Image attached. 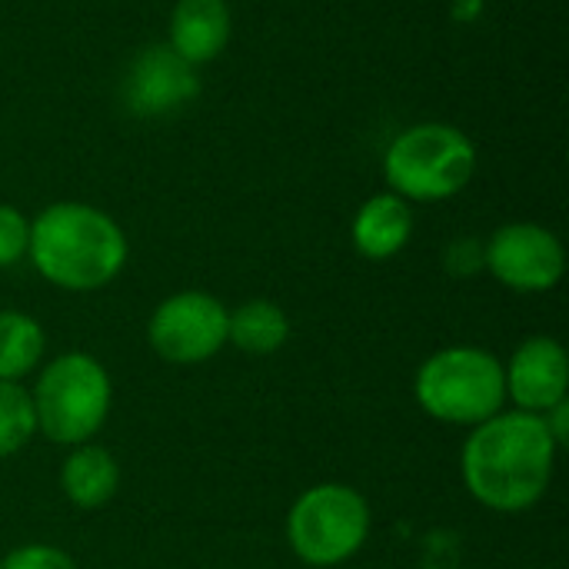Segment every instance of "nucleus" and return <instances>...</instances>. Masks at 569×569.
<instances>
[{
	"instance_id": "f257e3e1",
	"label": "nucleus",
	"mask_w": 569,
	"mask_h": 569,
	"mask_svg": "<svg viewBox=\"0 0 569 569\" xmlns=\"http://www.w3.org/2000/svg\"><path fill=\"white\" fill-rule=\"evenodd\" d=\"M557 450L543 417L523 410L497 413L467 440L463 480L483 507L517 513L547 493Z\"/></svg>"
},
{
	"instance_id": "f03ea898",
	"label": "nucleus",
	"mask_w": 569,
	"mask_h": 569,
	"mask_svg": "<svg viewBox=\"0 0 569 569\" xmlns=\"http://www.w3.org/2000/svg\"><path fill=\"white\" fill-rule=\"evenodd\" d=\"M27 257L53 287L97 290L127 263V237L90 203H53L30 223Z\"/></svg>"
},
{
	"instance_id": "7ed1b4c3",
	"label": "nucleus",
	"mask_w": 569,
	"mask_h": 569,
	"mask_svg": "<svg viewBox=\"0 0 569 569\" xmlns=\"http://www.w3.org/2000/svg\"><path fill=\"white\" fill-rule=\"evenodd\" d=\"M477 170V150L453 123H417L403 130L383 153L390 193L420 203L457 197Z\"/></svg>"
},
{
	"instance_id": "20e7f679",
	"label": "nucleus",
	"mask_w": 569,
	"mask_h": 569,
	"mask_svg": "<svg viewBox=\"0 0 569 569\" xmlns=\"http://www.w3.org/2000/svg\"><path fill=\"white\" fill-rule=\"evenodd\" d=\"M417 400L443 423L480 427L503 410V367L493 353L477 347L440 350L417 373Z\"/></svg>"
},
{
	"instance_id": "39448f33",
	"label": "nucleus",
	"mask_w": 569,
	"mask_h": 569,
	"mask_svg": "<svg viewBox=\"0 0 569 569\" xmlns=\"http://www.w3.org/2000/svg\"><path fill=\"white\" fill-rule=\"evenodd\" d=\"M30 400L47 440L80 447L107 420L110 377L90 353H63L43 367Z\"/></svg>"
},
{
	"instance_id": "423d86ee",
	"label": "nucleus",
	"mask_w": 569,
	"mask_h": 569,
	"mask_svg": "<svg viewBox=\"0 0 569 569\" xmlns=\"http://www.w3.org/2000/svg\"><path fill=\"white\" fill-rule=\"evenodd\" d=\"M370 533L367 500L343 483H320L307 490L287 520L293 553L310 567H333L350 560Z\"/></svg>"
},
{
	"instance_id": "0eeeda50",
	"label": "nucleus",
	"mask_w": 569,
	"mask_h": 569,
	"mask_svg": "<svg viewBox=\"0 0 569 569\" xmlns=\"http://www.w3.org/2000/svg\"><path fill=\"white\" fill-rule=\"evenodd\" d=\"M227 310L217 297L187 290L150 317V343L170 363H203L227 343Z\"/></svg>"
},
{
	"instance_id": "6e6552de",
	"label": "nucleus",
	"mask_w": 569,
	"mask_h": 569,
	"mask_svg": "<svg viewBox=\"0 0 569 569\" xmlns=\"http://www.w3.org/2000/svg\"><path fill=\"white\" fill-rule=\"evenodd\" d=\"M490 273L520 293H540L560 283L567 270V253L557 233L540 223H507L487 243Z\"/></svg>"
},
{
	"instance_id": "1a4fd4ad",
	"label": "nucleus",
	"mask_w": 569,
	"mask_h": 569,
	"mask_svg": "<svg viewBox=\"0 0 569 569\" xmlns=\"http://www.w3.org/2000/svg\"><path fill=\"white\" fill-rule=\"evenodd\" d=\"M200 93L197 67L187 63L170 43L147 47L133 57L123 77V103L137 117H163L187 107Z\"/></svg>"
},
{
	"instance_id": "9d476101",
	"label": "nucleus",
	"mask_w": 569,
	"mask_h": 569,
	"mask_svg": "<svg viewBox=\"0 0 569 569\" xmlns=\"http://www.w3.org/2000/svg\"><path fill=\"white\" fill-rule=\"evenodd\" d=\"M503 383H507V397H513V403L523 413H547L557 403L567 400L569 367L567 353L557 340L550 337H533L527 340L510 367L503 370Z\"/></svg>"
},
{
	"instance_id": "9b49d317",
	"label": "nucleus",
	"mask_w": 569,
	"mask_h": 569,
	"mask_svg": "<svg viewBox=\"0 0 569 569\" xmlns=\"http://www.w3.org/2000/svg\"><path fill=\"white\" fill-rule=\"evenodd\" d=\"M230 40L227 0H177L170 13V50L200 67L223 53Z\"/></svg>"
},
{
	"instance_id": "f8f14e48",
	"label": "nucleus",
	"mask_w": 569,
	"mask_h": 569,
	"mask_svg": "<svg viewBox=\"0 0 569 569\" xmlns=\"http://www.w3.org/2000/svg\"><path fill=\"white\" fill-rule=\"evenodd\" d=\"M410 233H413V213L410 203L397 193L370 197L353 217V247L370 260L397 257L407 247Z\"/></svg>"
},
{
	"instance_id": "ddd939ff",
	"label": "nucleus",
	"mask_w": 569,
	"mask_h": 569,
	"mask_svg": "<svg viewBox=\"0 0 569 569\" xmlns=\"http://www.w3.org/2000/svg\"><path fill=\"white\" fill-rule=\"evenodd\" d=\"M117 480H120L117 460L110 457V450L93 447V443H80L67 457L63 473H60L63 493L70 497V503L83 510L103 507L117 493Z\"/></svg>"
},
{
	"instance_id": "4468645a",
	"label": "nucleus",
	"mask_w": 569,
	"mask_h": 569,
	"mask_svg": "<svg viewBox=\"0 0 569 569\" xmlns=\"http://www.w3.org/2000/svg\"><path fill=\"white\" fill-rule=\"evenodd\" d=\"M290 337L287 313L270 300H250L227 317V340L250 357L277 353Z\"/></svg>"
},
{
	"instance_id": "2eb2a0df",
	"label": "nucleus",
	"mask_w": 569,
	"mask_h": 569,
	"mask_svg": "<svg viewBox=\"0 0 569 569\" xmlns=\"http://www.w3.org/2000/svg\"><path fill=\"white\" fill-rule=\"evenodd\" d=\"M43 357V330L37 320L17 310L0 313V380L17 383Z\"/></svg>"
},
{
	"instance_id": "dca6fc26",
	"label": "nucleus",
	"mask_w": 569,
	"mask_h": 569,
	"mask_svg": "<svg viewBox=\"0 0 569 569\" xmlns=\"http://www.w3.org/2000/svg\"><path fill=\"white\" fill-rule=\"evenodd\" d=\"M37 430L33 400L20 383L0 380V460L17 453Z\"/></svg>"
},
{
	"instance_id": "f3484780",
	"label": "nucleus",
	"mask_w": 569,
	"mask_h": 569,
	"mask_svg": "<svg viewBox=\"0 0 569 569\" xmlns=\"http://www.w3.org/2000/svg\"><path fill=\"white\" fill-rule=\"evenodd\" d=\"M27 247H30L27 217L17 207L0 203V267H10L20 257H27Z\"/></svg>"
},
{
	"instance_id": "a211bd4d",
	"label": "nucleus",
	"mask_w": 569,
	"mask_h": 569,
	"mask_svg": "<svg viewBox=\"0 0 569 569\" xmlns=\"http://www.w3.org/2000/svg\"><path fill=\"white\" fill-rule=\"evenodd\" d=\"M0 569H77V563L57 550V547H43V543H27L13 553H7V560Z\"/></svg>"
},
{
	"instance_id": "6ab92c4d",
	"label": "nucleus",
	"mask_w": 569,
	"mask_h": 569,
	"mask_svg": "<svg viewBox=\"0 0 569 569\" xmlns=\"http://www.w3.org/2000/svg\"><path fill=\"white\" fill-rule=\"evenodd\" d=\"M487 267V247L473 237H463V240H453L447 247V270L453 277H473Z\"/></svg>"
}]
</instances>
